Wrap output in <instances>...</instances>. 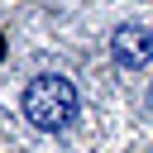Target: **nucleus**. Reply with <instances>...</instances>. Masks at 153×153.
Segmentation results:
<instances>
[{"label":"nucleus","mask_w":153,"mask_h":153,"mask_svg":"<svg viewBox=\"0 0 153 153\" xmlns=\"http://www.w3.org/2000/svg\"><path fill=\"white\" fill-rule=\"evenodd\" d=\"M110 53H115L120 67H148V62H153V33L139 29V24H124V29H115Z\"/></svg>","instance_id":"f03ea898"},{"label":"nucleus","mask_w":153,"mask_h":153,"mask_svg":"<svg viewBox=\"0 0 153 153\" xmlns=\"http://www.w3.org/2000/svg\"><path fill=\"white\" fill-rule=\"evenodd\" d=\"M24 115H29V124H38V129H62L72 115H76V91H72V81L67 76H33L29 81V91H24Z\"/></svg>","instance_id":"f257e3e1"},{"label":"nucleus","mask_w":153,"mask_h":153,"mask_svg":"<svg viewBox=\"0 0 153 153\" xmlns=\"http://www.w3.org/2000/svg\"><path fill=\"white\" fill-rule=\"evenodd\" d=\"M148 110H153V91H148Z\"/></svg>","instance_id":"7ed1b4c3"}]
</instances>
